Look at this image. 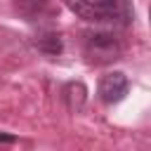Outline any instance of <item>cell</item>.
Returning <instances> with one entry per match:
<instances>
[{
    "label": "cell",
    "mask_w": 151,
    "mask_h": 151,
    "mask_svg": "<svg viewBox=\"0 0 151 151\" xmlns=\"http://www.w3.org/2000/svg\"><path fill=\"white\" fill-rule=\"evenodd\" d=\"M66 7L90 21V24H104V26H130L134 19V9L130 0H64Z\"/></svg>",
    "instance_id": "cell-1"
},
{
    "label": "cell",
    "mask_w": 151,
    "mask_h": 151,
    "mask_svg": "<svg viewBox=\"0 0 151 151\" xmlns=\"http://www.w3.org/2000/svg\"><path fill=\"white\" fill-rule=\"evenodd\" d=\"M80 45H83L85 59L94 66L111 64L123 54V42L109 31H85L80 38Z\"/></svg>",
    "instance_id": "cell-2"
},
{
    "label": "cell",
    "mask_w": 151,
    "mask_h": 151,
    "mask_svg": "<svg viewBox=\"0 0 151 151\" xmlns=\"http://www.w3.org/2000/svg\"><path fill=\"white\" fill-rule=\"evenodd\" d=\"M127 90H130V83L123 71H111V73L101 76V80L97 85V94L104 104H118L120 99H125Z\"/></svg>",
    "instance_id": "cell-3"
},
{
    "label": "cell",
    "mask_w": 151,
    "mask_h": 151,
    "mask_svg": "<svg viewBox=\"0 0 151 151\" xmlns=\"http://www.w3.org/2000/svg\"><path fill=\"white\" fill-rule=\"evenodd\" d=\"M61 101L66 104V109L71 113H78L83 111L85 101H87V87L80 83V80H71L61 87Z\"/></svg>",
    "instance_id": "cell-4"
},
{
    "label": "cell",
    "mask_w": 151,
    "mask_h": 151,
    "mask_svg": "<svg viewBox=\"0 0 151 151\" xmlns=\"http://www.w3.org/2000/svg\"><path fill=\"white\" fill-rule=\"evenodd\" d=\"M14 7L28 17V19H38V17H52L57 12V0H12Z\"/></svg>",
    "instance_id": "cell-5"
},
{
    "label": "cell",
    "mask_w": 151,
    "mask_h": 151,
    "mask_svg": "<svg viewBox=\"0 0 151 151\" xmlns=\"http://www.w3.org/2000/svg\"><path fill=\"white\" fill-rule=\"evenodd\" d=\"M35 47L42 54H47V57H57V54H61L64 42H61V35L59 33H40L38 40H35Z\"/></svg>",
    "instance_id": "cell-6"
},
{
    "label": "cell",
    "mask_w": 151,
    "mask_h": 151,
    "mask_svg": "<svg viewBox=\"0 0 151 151\" xmlns=\"http://www.w3.org/2000/svg\"><path fill=\"white\" fill-rule=\"evenodd\" d=\"M17 137L14 134H0V142H14Z\"/></svg>",
    "instance_id": "cell-7"
}]
</instances>
